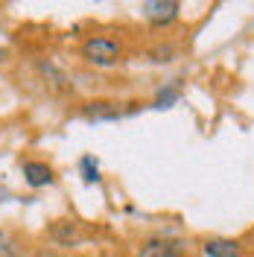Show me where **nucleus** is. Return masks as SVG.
Masks as SVG:
<instances>
[{"label": "nucleus", "instance_id": "9", "mask_svg": "<svg viewBox=\"0 0 254 257\" xmlns=\"http://www.w3.org/2000/svg\"><path fill=\"white\" fill-rule=\"evenodd\" d=\"M0 257H21L18 254V242L12 240L9 231H0Z\"/></svg>", "mask_w": 254, "mask_h": 257}, {"label": "nucleus", "instance_id": "6", "mask_svg": "<svg viewBox=\"0 0 254 257\" xmlns=\"http://www.w3.org/2000/svg\"><path fill=\"white\" fill-rule=\"evenodd\" d=\"M82 114L88 120H117L120 117V108L114 102H108V99H94V102H88L82 108Z\"/></svg>", "mask_w": 254, "mask_h": 257}, {"label": "nucleus", "instance_id": "3", "mask_svg": "<svg viewBox=\"0 0 254 257\" xmlns=\"http://www.w3.org/2000/svg\"><path fill=\"white\" fill-rule=\"evenodd\" d=\"M187 242L175 240V237H152L141 245L138 257H184Z\"/></svg>", "mask_w": 254, "mask_h": 257}, {"label": "nucleus", "instance_id": "11", "mask_svg": "<svg viewBox=\"0 0 254 257\" xmlns=\"http://www.w3.org/2000/svg\"><path fill=\"white\" fill-rule=\"evenodd\" d=\"M155 56H158L155 62H173V59H170V56H173V47H158L155 50Z\"/></svg>", "mask_w": 254, "mask_h": 257}, {"label": "nucleus", "instance_id": "10", "mask_svg": "<svg viewBox=\"0 0 254 257\" xmlns=\"http://www.w3.org/2000/svg\"><path fill=\"white\" fill-rule=\"evenodd\" d=\"M30 257H62V254H59L56 248H47V245H44V248H35Z\"/></svg>", "mask_w": 254, "mask_h": 257}, {"label": "nucleus", "instance_id": "7", "mask_svg": "<svg viewBox=\"0 0 254 257\" xmlns=\"http://www.w3.org/2000/svg\"><path fill=\"white\" fill-rule=\"evenodd\" d=\"M178 99H181V85L173 82V85H167V88H161L158 91L155 102H152V108H173Z\"/></svg>", "mask_w": 254, "mask_h": 257}, {"label": "nucleus", "instance_id": "4", "mask_svg": "<svg viewBox=\"0 0 254 257\" xmlns=\"http://www.w3.org/2000/svg\"><path fill=\"white\" fill-rule=\"evenodd\" d=\"M21 173H24L27 187H32V190H41V187L56 184V170L50 167L47 161H24L21 164Z\"/></svg>", "mask_w": 254, "mask_h": 257}, {"label": "nucleus", "instance_id": "2", "mask_svg": "<svg viewBox=\"0 0 254 257\" xmlns=\"http://www.w3.org/2000/svg\"><path fill=\"white\" fill-rule=\"evenodd\" d=\"M141 12L149 27H158L161 30V27H170L173 21H178L181 3H175V0H149V3L141 6Z\"/></svg>", "mask_w": 254, "mask_h": 257}, {"label": "nucleus", "instance_id": "8", "mask_svg": "<svg viewBox=\"0 0 254 257\" xmlns=\"http://www.w3.org/2000/svg\"><path fill=\"white\" fill-rule=\"evenodd\" d=\"M79 173L85 178V184H99L102 176H99V161L94 155H82L79 158Z\"/></svg>", "mask_w": 254, "mask_h": 257}, {"label": "nucleus", "instance_id": "5", "mask_svg": "<svg viewBox=\"0 0 254 257\" xmlns=\"http://www.w3.org/2000/svg\"><path fill=\"white\" fill-rule=\"evenodd\" d=\"M202 251L207 257H242V245L228 237H210L202 242Z\"/></svg>", "mask_w": 254, "mask_h": 257}, {"label": "nucleus", "instance_id": "1", "mask_svg": "<svg viewBox=\"0 0 254 257\" xmlns=\"http://www.w3.org/2000/svg\"><path fill=\"white\" fill-rule=\"evenodd\" d=\"M82 59L94 67H114V64L123 59V44L117 38H108V35H91L82 41Z\"/></svg>", "mask_w": 254, "mask_h": 257}]
</instances>
